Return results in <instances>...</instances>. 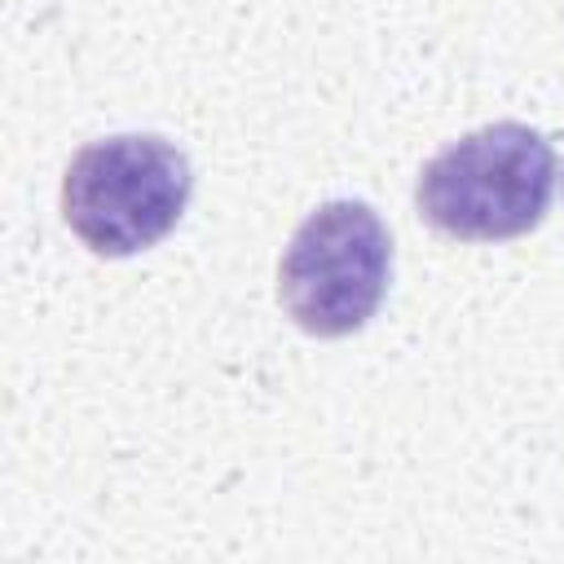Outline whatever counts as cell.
Listing matches in <instances>:
<instances>
[{"label": "cell", "instance_id": "obj_1", "mask_svg": "<svg viewBox=\"0 0 564 564\" xmlns=\"http://www.w3.org/2000/svg\"><path fill=\"white\" fill-rule=\"evenodd\" d=\"M555 189V154L529 123H485L445 145L414 185L419 216L458 242H502L538 229Z\"/></svg>", "mask_w": 564, "mask_h": 564}, {"label": "cell", "instance_id": "obj_2", "mask_svg": "<svg viewBox=\"0 0 564 564\" xmlns=\"http://www.w3.org/2000/svg\"><path fill=\"white\" fill-rule=\"evenodd\" d=\"M189 159L154 132L88 141L62 176V216L70 234L106 260L137 256L167 238L189 203Z\"/></svg>", "mask_w": 564, "mask_h": 564}, {"label": "cell", "instance_id": "obj_3", "mask_svg": "<svg viewBox=\"0 0 564 564\" xmlns=\"http://www.w3.org/2000/svg\"><path fill=\"white\" fill-rule=\"evenodd\" d=\"M392 278V238L370 203H322L286 242L278 264V304L317 339L361 330L383 304Z\"/></svg>", "mask_w": 564, "mask_h": 564}]
</instances>
